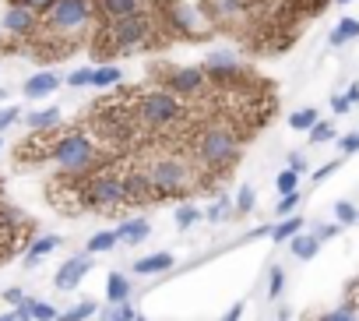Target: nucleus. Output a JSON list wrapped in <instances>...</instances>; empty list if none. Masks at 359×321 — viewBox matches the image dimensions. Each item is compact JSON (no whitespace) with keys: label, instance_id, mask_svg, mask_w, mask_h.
<instances>
[{"label":"nucleus","instance_id":"f257e3e1","mask_svg":"<svg viewBox=\"0 0 359 321\" xmlns=\"http://www.w3.org/2000/svg\"><path fill=\"white\" fill-rule=\"evenodd\" d=\"M162 46H169V39L158 32L148 4L116 22H92V32H88V53L102 64L116 60L123 53H148V50H162Z\"/></svg>","mask_w":359,"mask_h":321},{"label":"nucleus","instance_id":"f03ea898","mask_svg":"<svg viewBox=\"0 0 359 321\" xmlns=\"http://www.w3.org/2000/svg\"><path fill=\"white\" fill-rule=\"evenodd\" d=\"M50 163L57 166L60 177H88L95 170H106L113 163V155L92 134H85V131H64L57 138V145H53Z\"/></svg>","mask_w":359,"mask_h":321},{"label":"nucleus","instance_id":"7ed1b4c3","mask_svg":"<svg viewBox=\"0 0 359 321\" xmlns=\"http://www.w3.org/2000/svg\"><path fill=\"white\" fill-rule=\"evenodd\" d=\"M240 152H243V134L233 124H205L194 134V159L208 170L226 177V170H233L240 163Z\"/></svg>","mask_w":359,"mask_h":321},{"label":"nucleus","instance_id":"20e7f679","mask_svg":"<svg viewBox=\"0 0 359 321\" xmlns=\"http://www.w3.org/2000/svg\"><path fill=\"white\" fill-rule=\"evenodd\" d=\"M134 113H137V124L144 131H155V134H169V131L184 127L191 120L187 103L172 92H165V89H158V85L134 92Z\"/></svg>","mask_w":359,"mask_h":321},{"label":"nucleus","instance_id":"39448f33","mask_svg":"<svg viewBox=\"0 0 359 321\" xmlns=\"http://www.w3.org/2000/svg\"><path fill=\"white\" fill-rule=\"evenodd\" d=\"M144 173H148V181H151L158 202H162V198H187L191 188H194V181H198L194 166L187 163L184 155H176V152L155 155L151 163L144 166Z\"/></svg>","mask_w":359,"mask_h":321},{"label":"nucleus","instance_id":"423d86ee","mask_svg":"<svg viewBox=\"0 0 359 321\" xmlns=\"http://www.w3.org/2000/svg\"><path fill=\"white\" fill-rule=\"evenodd\" d=\"M81 202H85V212L120 216V212L127 209L123 177L113 173L109 166H106V170H95V173H88V177H81Z\"/></svg>","mask_w":359,"mask_h":321},{"label":"nucleus","instance_id":"0eeeda50","mask_svg":"<svg viewBox=\"0 0 359 321\" xmlns=\"http://www.w3.org/2000/svg\"><path fill=\"white\" fill-rule=\"evenodd\" d=\"M148 11L155 15L158 32L172 43V39H208V32H198V15L184 0H148Z\"/></svg>","mask_w":359,"mask_h":321},{"label":"nucleus","instance_id":"6e6552de","mask_svg":"<svg viewBox=\"0 0 359 321\" xmlns=\"http://www.w3.org/2000/svg\"><path fill=\"white\" fill-rule=\"evenodd\" d=\"M92 22H95L92 0H57V4L43 15V32H53V36L81 43V32L92 29Z\"/></svg>","mask_w":359,"mask_h":321},{"label":"nucleus","instance_id":"1a4fd4ad","mask_svg":"<svg viewBox=\"0 0 359 321\" xmlns=\"http://www.w3.org/2000/svg\"><path fill=\"white\" fill-rule=\"evenodd\" d=\"M205 74H208V81H212V89L215 92H243L250 81H257L254 78V71L243 64V60H236L233 53H212L205 64Z\"/></svg>","mask_w":359,"mask_h":321},{"label":"nucleus","instance_id":"9d476101","mask_svg":"<svg viewBox=\"0 0 359 321\" xmlns=\"http://www.w3.org/2000/svg\"><path fill=\"white\" fill-rule=\"evenodd\" d=\"M158 89L180 99H205L212 92V81L205 67H158Z\"/></svg>","mask_w":359,"mask_h":321},{"label":"nucleus","instance_id":"9b49d317","mask_svg":"<svg viewBox=\"0 0 359 321\" xmlns=\"http://www.w3.org/2000/svg\"><path fill=\"white\" fill-rule=\"evenodd\" d=\"M0 29L8 32V39H36L43 29V15L29 11V8H4V18H0Z\"/></svg>","mask_w":359,"mask_h":321},{"label":"nucleus","instance_id":"f8f14e48","mask_svg":"<svg viewBox=\"0 0 359 321\" xmlns=\"http://www.w3.org/2000/svg\"><path fill=\"white\" fill-rule=\"evenodd\" d=\"M123 177V198H127V209H144V205H155L158 198H155V188H151V181H148V173L144 170H127V173H120Z\"/></svg>","mask_w":359,"mask_h":321},{"label":"nucleus","instance_id":"ddd939ff","mask_svg":"<svg viewBox=\"0 0 359 321\" xmlns=\"http://www.w3.org/2000/svg\"><path fill=\"white\" fill-rule=\"evenodd\" d=\"M92 265H95V258L85 251V254H74V258H67L60 268H57V275H53V286L60 289V293H71V289H78L81 282H85V275L92 272Z\"/></svg>","mask_w":359,"mask_h":321},{"label":"nucleus","instance_id":"4468645a","mask_svg":"<svg viewBox=\"0 0 359 321\" xmlns=\"http://www.w3.org/2000/svg\"><path fill=\"white\" fill-rule=\"evenodd\" d=\"M60 81H64V78H60L57 71H50V67H46V71H36L32 78H25V85H22V96H25V99H32V103H39V99H50V96L60 89Z\"/></svg>","mask_w":359,"mask_h":321},{"label":"nucleus","instance_id":"2eb2a0df","mask_svg":"<svg viewBox=\"0 0 359 321\" xmlns=\"http://www.w3.org/2000/svg\"><path fill=\"white\" fill-rule=\"evenodd\" d=\"M60 106H39V110H32V113H25L22 120H25V127L29 131H53V127H60Z\"/></svg>","mask_w":359,"mask_h":321},{"label":"nucleus","instance_id":"dca6fc26","mask_svg":"<svg viewBox=\"0 0 359 321\" xmlns=\"http://www.w3.org/2000/svg\"><path fill=\"white\" fill-rule=\"evenodd\" d=\"M172 265H176V258H172L169 251H155V254L134 261V275H162V272H169Z\"/></svg>","mask_w":359,"mask_h":321},{"label":"nucleus","instance_id":"f3484780","mask_svg":"<svg viewBox=\"0 0 359 321\" xmlns=\"http://www.w3.org/2000/svg\"><path fill=\"white\" fill-rule=\"evenodd\" d=\"M116 237H120V244L137 247V244H144V240L151 237V223H148V219H127V223H120Z\"/></svg>","mask_w":359,"mask_h":321},{"label":"nucleus","instance_id":"a211bd4d","mask_svg":"<svg viewBox=\"0 0 359 321\" xmlns=\"http://www.w3.org/2000/svg\"><path fill=\"white\" fill-rule=\"evenodd\" d=\"M57 247H60V237H53V233H50V237H36V240L29 244V251H25V268H36V265H39L46 254H53Z\"/></svg>","mask_w":359,"mask_h":321},{"label":"nucleus","instance_id":"6ab92c4d","mask_svg":"<svg viewBox=\"0 0 359 321\" xmlns=\"http://www.w3.org/2000/svg\"><path fill=\"white\" fill-rule=\"evenodd\" d=\"M352 39H359V18H338L334 29H331V36H327L331 50H338V46H345Z\"/></svg>","mask_w":359,"mask_h":321},{"label":"nucleus","instance_id":"aec40b11","mask_svg":"<svg viewBox=\"0 0 359 321\" xmlns=\"http://www.w3.org/2000/svg\"><path fill=\"white\" fill-rule=\"evenodd\" d=\"M296 233H303V216H296V212H292V216L278 219V223L271 226V233H268V237H271L275 244H289Z\"/></svg>","mask_w":359,"mask_h":321},{"label":"nucleus","instance_id":"412c9836","mask_svg":"<svg viewBox=\"0 0 359 321\" xmlns=\"http://www.w3.org/2000/svg\"><path fill=\"white\" fill-rule=\"evenodd\" d=\"M130 279L123 275V272H109V279H106V303H123V300H130Z\"/></svg>","mask_w":359,"mask_h":321},{"label":"nucleus","instance_id":"4be33fe9","mask_svg":"<svg viewBox=\"0 0 359 321\" xmlns=\"http://www.w3.org/2000/svg\"><path fill=\"white\" fill-rule=\"evenodd\" d=\"M289 251H292L299 261H310V258H317V251H320V240H317L313 233H296V237L289 240Z\"/></svg>","mask_w":359,"mask_h":321},{"label":"nucleus","instance_id":"5701e85b","mask_svg":"<svg viewBox=\"0 0 359 321\" xmlns=\"http://www.w3.org/2000/svg\"><path fill=\"white\" fill-rule=\"evenodd\" d=\"M123 81V71L116 64H99L92 71V89H116Z\"/></svg>","mask_w":359,"mask_h":321},{"label":"nucleus","instance_id":"b1692460","mask_svg":"<svg viewBox=\"0 0 359 321\" xmlns=\"http://www.w3.org/2000/svg\"><path fill=\"white\" fill-rule=\"evenodd\" d=\"M120 244V237H116V230H102V233H95V237H88V254H106V251H113Z\"/></svg>","mask_w":359,"mask_h":321},{"label":"nucleus","instance_id":"393cba45","mask_svg":"<svg viewBox=\"0 0 359 321\" xmlns=\"http://www.w3.org/2000/svg\"><path fill=\"white\" fill-rule=\"evenodd\" d=\"M95 310H99V303H95V300H78L74 307H67L64 314H57V321H88Z\"/></svg>","mask_w":359,"mask_h":321},{"label":"nucleus","instance_id":"a878e982","mask_svg":"<svg viewBox=\"0 0 359 321\" xmlns=\"http://www.w3.org/2000/svg\"><path fill=\"white\" fill-rule=\"evenodd\" d=\"M317 120H320V113H317L313 106H303V110H296V113L289 117V127H292V131H310Z\"/></svg>","mask_w":359,"mask_h":321},{"label":"nucleus","instance_id":"bb28decb","mask_svg":"<svg viewBox=\"0 0 359 321\" xmlns=\"http://www.w3.org/2000/svg\"><path fill=\"white\" fill-rule=\"evenodd\" d=\"M134 317H137V310H134L130 300H123V303H109L106 314H102V321H134Z\"/></svg>","mask_w":359,"mask_h":321},{"label":"nucleus","instance_id":"cd10ccee","mask_svg":"<svg viewBox=\"0 0 359 321\" xmlns=\"http://www.w3.org/2000/svg\"><path fill=\"white\" fill-rule=\"evenodd\" d=\"M306 138H310V145H324V141H331V138H334V124L320 117V120L306 131Z\"/></svg>","mask_w":359,"mask_h":321},{"label":"nucleus","instance_id":"c85d7f7f","mask_svg":"<svg viewBox=\"0 0 359 321\" xmlns=\"http://www.w3.org/2000/svg\"><path fill=\"white\" fill-rule=\"evenodd\" d=\"M299 177H303V173H296V170H289V166H285V170H282V173L275 177V191H278V195L299 191Z\"/></svg>","mask_w":359,"mask_h":321},{"label":"nucleus","instance_id":"c756f323","mask_svg":"<svg viewBox=\"0 0 359 321\" xmlns=\"http://www.w3.org/2000/svg\"><path fill=\"white\" fill-rule=\"evenodd\" d=\"M25 303H29V310H32L36 321H57V314H60V310H57L53 303H46V300H32V296H29Z\"/></svg>","mask_w":359,"mask_h":321},{"label":"nucleus","instance_id":"7c9ffc66","mask_svg":"<svg viewBox=\"0 0 359 321\" xmlns=\"http://www.w3.org/2000/svg\"><path fill=\"white\" fill-rule=\"evenodd\" d=\"M172 219H176V226H180V230H191V226L201 219V212H198L191 202H184V205L176 209V216H172Z\"/></svg>","mask_w":359,"mask_h":321},{"label":"nucleus","instance_id":"2f4dec72","mask_svg":"<svg viewBox=\"0 0 359 321\" xmlns=\"http://www.w3.org/2000/svg\"><path fill=\"white\" fill-rule=\"evenodd\" d=\"M254 202H257V191H254L250 184H243V188L236 191V202H233V209H236V212H254Z\"/></svg>","mask_w":359,"mask_h":321},{"label":"nucleus","instance_id":"473e14b6","mask_svg":"<svg viewBox=\"0 0 359 321\" xmlns=\"http://www.w3.org/2000/svg\"><path fill=\"white\" fill-rule=\"evenodd\" d=\"M334 219L341 226H352V223H359V209L352 202H334Z\"/></svg>","mask_w":359,"mask_h":321},{"label":"nucleus","instance_id":"72a5a7b5","mask_svg":"<svg viewBox=\"0 0 359 321\" xmlns=\"http://www.w3.org/2000/svg\"><path fill=\"white\" fill-rule=\"evenodd\" d=\"M8 8H29V11H36V15H46L57 0H4Z\"/></svg>","mask_w":359,"mask_h":321},{"label":"nucleus","instance_id":"f704fd0d","mask_svg":"<svg viewBox=\"0 0 359 321\" xmlns=\"http://www.w3.org/2000/svg\"><path fill=\"white\" fill-rule=\"evenodd\" d=\"M92 71H95V67H74V71L67 74V85H71V89H92Z\"/></svg>","mask_w":359,"mask_h":321},{"label":"nucleus","instance_id":"c9c22d12","mask_svg":"<svg viewBox=\"0 0 359 321\" xmlns=\"http://www.w3.org/2000/svg\"><path fill=\"white\" fill-rule=\"evenodd\" d=\"M299 202H303V195H299V191H289V195H282V198H278L275 212L285 219V216H292V212H296V205H299Z\"/></svg>","mask_w":359,"mask_h":321},{"label":"nucleus","instance_id":"e433bc0d","mask_svg":"<svg viewBox=\"0 0 359 321\" xmlns=\"http://www.w3.org/2000/svg\"><path fill=\"white\" fill-rule=\"evenodd\" d=\"M229 212H233V205H229V198H222V195H219V198H215V202L208 205V212H205V216H208L212 223H219V219H226Z\"/></svg>","mask_w":359,"mask_h":321},{"label":"nucleus","instance_id":"4c0bfd02","mask_svg":"<svg viewBox=\"0 0 359 321\" xmlns=\"http://www.w3.org/2000/svg\"><path fill=\"white\" fill-rule=\"evenodd\" d=\"M18 120H22V110H18V106H11V103L0 106V134H4L8 127H15Z\"/></svg>","mask_w":359,"mask_h":321},{"label":"nucleus","instance_id":"58836bf2","mask_svg":"<svg viewBox=\"0 0 359 321\" xmlns=\"http://www.w3.org/2000/svg\"><path fill=\"white\" fill-rule=\"evenodd\" d=\"M282 289H285V272H282V268H278V265H275V268H271V272H268V296H271V300H275V296H278V293H282Z\"/></svg>","mask_w":359,"mask_h":321},{"label":"nucleus","instance_id":"ea45409f","mask_svg":"<svg viewBox=\"0 0 359 321\" xmlns=\"http://www.w3.org/2000/svg\"><path fill=\"white\" fill-rule=\"evenodd\" d=\"M341 230H345V226H341V223H320V226H317V233H313V237H317V240H320V244H324V240H334V237H338V233H341Z\"/></svg>","mask_w":359,"mask_h":321},{"label":"nucleus","instance_id":"a19ab883","mask_svg":"<svg viewBox=\"0 0 359 321\" xmlns=\"http://www.w3.org/2000/svg\"><path fill=\"white\" fill-rule=\"evenodd\" d=\"M338 152H341V155H352V152H359V131H352V134H341V138H338Z\"/></svg>","mask_w":359,"mask_h":321},{"label":"nucleus","instance_id":"79ce46f5","mask_svg":"<svg viewBox=\"0 0 359 321\" xmlns=\"http://www.w3.org/2000/svg\"><path fill=\"white\" fill-rule=\"evenodd\" d=\"M320 321H355V307H338V310H327V314H320Z\"/></svg>","mask_w":359,"mask_h":321},{"label":"nucleus","instance_id":"37998d69","mask_svg":"<svg viewBox=\"0 0 359 321\" xmlns=\"http://www.w3.org/2000/svg\"><path fill=\"white\" fill-rule=\"evenodd\" d=\"M289 170L306 173V155H303V152H289Z\"/></svg>","mask_w":359,"mask_h":321},{"label":"nucleus","instance_id":"c03bdc74","mask_svg":"<svg viewBox=\"0 0 359 321\" xmlns=\"http://www.w3.org/2000/svg\"><path fill=\"white\" fill-rule=\"evenodd\" d=\"M331 110H334V113H338V117H345V113H348V110H352V103H348V99H345V92H341V96H331Z\"/></svg>","mask_w":359,"mask_h":321},{"label":"nucleus","instance_id":"a18cd8bd","mask_svg":"<svg viewBox=\"0 0 359 321\" xmlns=\"http://www.w3.org/2000/svg\"><path fill=\"white\" fill-rule=\"evenodd\" d=\"M29 296L18 289V286H11V289H4V303H11V307H18V303H25Z\"/></svg>","mask_w":359,"mask_h":321},{"label":"nucleus","instance_id":"49530a36","mask_svg":"<svg viewBox=\"0 0 359 321\" xmlns=\"http://www.w3.org/2000/svg\"><path fill=\"white\" fill-rule=\"evenodd\" d=\"M331 173H338V163H324V166H320V170L313 173V184H324V181H327Z\"/></svg>","mask_w":359,"mask_h":321},{"label":"nucleus","instance_id":"de8ad7c7","mask_svg":"<svg viewBox=\"0 0 359 321\" xmlns=\"http://www.w3.org/2000/svg\"><path fill=\"white\" fill-rule=\"evenodd\" d=\"M240 317H243V300H236V303L222 314V321H240Z\"/></svg>","mask_w":359,"mask_h":321},{"label":"nucleus","instance_id":"09e8293b","mask_svg":"<svg viewBox=\"0 0 359 321\" xmlns=\"http://www.w3.org/2000/svg\"><path fill=\"white\" fill-rule=\"evenodd\" d=\"M15 321H36L32 310H29V303H18V307H15Z\"/></svg>","mask_w":359,"mask_h":321},{"label":"nucleus","instance_id":"8fccbe9b","mask_svg":"<svg viewBox=\"0 0 359 321\" xmlns=\"http://www.w3.org/2000/svg\"><path fill=\"white\" fill-rule=\"evenodd\" d=\"M345 99H348L352 106H359V81H352V85L345 89Z\"/></svg>","mask_w":359,"mask_h":321},{"label":"nucleus","instance_id":"3c124183","mask_svg":"<svg viewBox=\"0 0 359 321\" xmlns=\"http://www.w3.org/2000/svg\"><path fill=\"white\" fill-rule=\"evenodd\" d=\"M0 321H15V310H8V314H0Z\"/></svg>","mask_w":359,"mask_h":321},{"label":"nucleus","instance_id":"603ef678","mask_svg":"<svg viewBox=\"0 0 359 321\" xmlns=\"http://www.w3.org/2000/svg\"><path fill=\"white\" fill-rule=\"evenodd\" d=\"M0 103H8V89H0Z\"/></svg>","mask_w":359,"mask_h":321},{"label":"nucleus","instance_id":"864d4df0","mask_svg":"<svg viewBox=\"0 0 359 321\" xmlns=\"http://www.w3.org/2000/svg\"><path fill=\"white\" fill-rule=\"evenodd\" d=\"M334 4H352V0H334Z\"/></svg>","mask_w":359,"mask_h":321},{"label":"nucleus","instance_id":"5fc2aeb1","mask_svg":"<svg viewBox=\"0 0 359 321\" xmlns=\"http://www.w3.org/2000/svg\"><path fill=\"white\" fill-rule=\"evenodd\" d=\"M134 321H148V317H144V314H137V317H134Z\"/></svg>","mask_w":359,"mask_h":321},{"label":"nucleus","instance_id":"6e6d98bb","mask_svg":"<svg viewBox=\"0 0 359 321\" xmlns=\"http://www.w3.org/2000/svg\"><path fill=\"white\" fill-rule=\"evenodd\" d=\"M0 148H4V134H0Z\"/></svg>","mask_w":359,"mask_h":321}]
</instances>
